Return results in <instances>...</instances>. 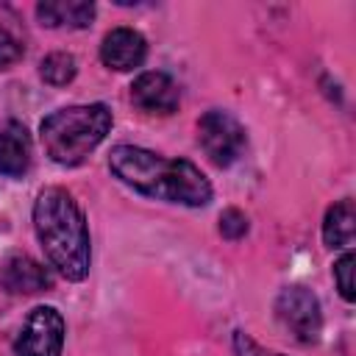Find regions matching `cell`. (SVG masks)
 I'll return each instance as SVG.
<instances>
[{"instance_id":"cell-1","label":"cell","mask_w":356,"mask_h":356,"mask_svg":"<svg viewBox=\"0 0 356 356\" xmlns=\"http://www.w3.org/2000/svg\"><path fill=\"white\" fill-rule=\"evenodd\" d=\"M108 167L122 184L156 200L181 203L192 209L206 206L211 200L209 178L186 159H164L136 145H117L108 153Z\"/></svg>"},{"instance_id":"cell-2","label":"cell","mask_w":356,"mask_h":356,"mask_svg":"<svg viewBox=\"0 0 356 356\" xmlns=\"http://www.w3.org/2000/svg\"><path fill=\"white\" fill-rule=\"evenodd\" d=\"M33 231L47 261L67 278L83 281L89 275L92 245L81 206L61 186H47L33 200Z\"/></svg>"},{"instance_id":"cell-3","label":"cell","mask_w":356,"mask_h":356,"mask_svg":"<svg viewBox=\"0 0 356 356\" xmlns=\"http://www.w3.org/2000/svg\"><path fill=\"white\" fill-rule=\"evenodd\" d=\"M111 122L114 117L106 103L67 106L42 120L39 136H42L44 153L56 164L75 167L106 139V134L111 131Z\"/></svg>"},{"instance_id":"cell-4","label":"cell","mask_w":356,"mask_h":356,"mask_svg":"<svg viewBox=\"0 0 356 356\" xmlns=\"http://www.w3.org/2000/svg\"><path fill=\"white\" fill-rule=\"evenodd\" d=\"M275 317L278 323L303 345L317 342L323 331V312L320 300L306 286H284L275 298Z\"/></svg>"},{"instance_id":"cell-5","label":"cell","mask_w":356,"mask_h":356,"mask_svg":"<svg viewBox=\"0 0 356 356\" xmlns=\"http://www.w3.org/2000/svg\"><path fill=\"white\" fill-rule=\"evenodd\" d=\"M197 142L217 167H228L245 150L248 136L236 117H231L228 111L211 108L197 122Z\"/></svg>"},{"instance_id":"cell-6","label":"cell","mask_w":356,"mask_h":356,"mask_svg":"<svg viewBox=\"0 0 356 356\" xmlns=\"http://www.w3.org/2000/svg\"><path fill=\"white\" fill-rule=\"evenodd\" d=\"M64 348V317L53 306H36L25 317L17 339L14 356H61Z\"/></svg>"},{"instance_id":"cell-7","label":"cell","mask_w":356,"mask_h":356,"mask_svg":"<svg viewBox=\"0 0 356 356\" xmlns=\"http://www.w3.org/2000/svg\"><path fill=\"white\" fill-rule=\"evenodd\" d=\"M131 100L145 114H172L181 103V95L167 72H142L131 86Z\"/></svg>"},{"instance_id":"cell-8","label":"cell","mask_w":356,"mask_h":356,"mask_svg":"<svg viewBox=\"0 0 356 356\" xmlns=\"http://www.w3.org/2000/svg\"><path fill=\"white\" fill-rule=\"evenodd\" d=\"M145 56H147V42L134 28H114L103 36L100 58L108 70H117V72L136 70V67H142Z\"/></svg>"},{"instance_id":"cell-9","label":"cell","mask_w":356,"mask_h":356,"mask_svg":"<svg viewBox=\"0 0 356 356\" xmlns=\"http://www.w3.org/2000/svg\"><path fill=\"white\" fill-rule=\"evenodd\" d=\"M0 284L8 292H17V295H33V292L50 289L53 286V278H50V273L39 261H33L25 253H17V256H8L3 261V267H0Z\"/></svg>"},{"instance_id":"cell-10","label":"cell","mask_w":356,"mask_h":356,"mask_svg":"<svg viewBox=\"0 0 356 356\" xmlns=\"http://www.w3.org/2000/svg\"><path fill=\"white\" fill-rule=\"evenodd\" d=\"M31 167V134L17 120L0 122V172L19 178Z\"/></svg>"},{"instance_id":"cell-11","label":"cell","mask_w":356,"mask_h":356,"mask_svg":"<svg viewBox=\"0 0 356 356\" xmlns=\"http://www.w3.org/2000/svg\"><path fill=\"white\" fill-rule=\"evenodd\" d=\"M36 17L47 28H89L95 19V3L86 0H42Z\"/></svg>"},{"instance_id":"cell-12","label":"cell","mask_w":356,"mask_h":356,"mask_svg":"<svg viewBox=\"0 0 356 356\" xmlns=\"http://www.w3.org/2000/svg\"><path fill=\"white\" fill-rule=\"evenodd\" d=\"M356 236V211L350 200H339L325 211L323 239L328 248H350Z\"/></svg>"},{"instance_id":"cell-13","label":"cell","mask_w":356,"mask_h":356,"mask_svg":"<svg viewBox=\"0 0 356 356\" xmlns=\"http://www.w3.org/2000/svg\"><path fill=\"white\" fill-rule=\"evenodd\" d=\"M75 72H78V64H75V56L70 53H50L42 58V67H39V75L50 86H67L75 78Z\"/></svg>"},{"instance_id":"cell-14","label":"cell","mask_w":356,"mask_h":356,"mask_svg":"<svg viewBox=\"0 0 356 356\" xmlns=\"http://www.w3.org/2000/svg\"><path fill=\"white\" fill-rule=\"evenodd\" d=\"M334 278H337L339 295L350 303V300H353V253H350V250H345V253L337 259V264H334Z\"/></svg>"},{"instance_id":"cell-15","label":"cell","mask_w":356,"mask_h":356,"mask_svg":"<svg viewBox=\"0 0 356 356\" xmlns=\"http://www.w3.org/2000/svg\"><path fill=\"white\" fill-rule=\"evenodd\" d=\"M220 234L225 239H242L248 234V217L239 209H225L220 214Z\"/></svg>"},{"instance_id":"cell-16","label":"cell","mask_w":356,"mask_h":356,"mask_svg":"<svg viewBox=\"0 0 356 356\" xmlns=\"http://www.w3.org/2000/svg\"><path fill=\"white\" fill-rule=\"evenodd\" d=\"M19 58H22V44L6 28H0V70L14 67Z\"/></svg>"},{"instance_id":"cell-17","label":"cell","mask_w":356,"mask_h":356,"mask_svg":"<svg viewBox=\"0 0 356 356\" xmlns=\"http://www.w3.org/2000/svg\"><path fill=\"white\" fill-rule=\"evenodd\" d=\"M234 353L236 356H284V353H275V350H267L261 348L253 337H248L245 331H234Z\"/></svg>"}]
</instances>
